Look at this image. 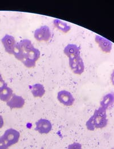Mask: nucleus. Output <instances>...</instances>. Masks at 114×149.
I'll use <instances>...</instances> for the list:
<instances>
[{
	"mask_svg": "<svg viewBox=\"0 0 114 149\" xmlns=\"http://www.w3.org/2000/svg\"><path fill=\"white\" fill-rule=\"evenodd\" d=\"M34 37L39 42H47L50 40L51 37L50 29L46 25L42 26L35 30Z\"/></svg>",
	"mask_w": 114,
	"mask_h": 149,
	"instance_id": "obj_5",
	"label": "nucleus"
},
{
	"mask_svg": "<svg viewBox=\"0 0 114 149\" xmlns=\"http://www.w3.org/2000/svg\"><path fill=\"white\" fill-rule=\"evenodd\" d=\"M69 65L75 74H82L85 70V64L80 55L69 58Z\"/></svg>",
	"mask_w": 114,
	"mask_h": 149,
	"instance_id": "obj_4",
	"label": "nucleus"
},
{
	"mask_svg": "<svg viewBox=\"0 0 114 149\" xmlns=\"http://www.w3.org/2000/svg\"><path fill=\"white\" fill-rule=\"evenodd\" d=\"M42 149H43V148H42Z\"/></svg>",
	"mask_w": 114,
	"mask_h": 149,
	"instance_id": "obj_20",
	"label": "nucleus"
},
{
	"mask_svg": "<svg viewBox=\"0 0 114 149\" xmlns=\"http://www.w3.org/2000/svg\"><path fill=\"white\" fill-rule=\"evenodd\" d=\"M95 40L103 52L105 53L111 52L113 49V43L110 40L99 35H96Z\"/></svg>",
	"mask_w": 114,
	"mask_h": 149,
	"instance_id": "obj_7",
	"label": "nucleus"
},
{
	"mask_svg": "<svg viewBox=\"0 0 114 149\" xmlns=\"http://www.w3.org/2000/svg\"><path fill=\"white\" fill-rule=\"evenodd\" d=\"M36 130L41 134H48L52 129L50 121L46 119H40L36 123Z\"/></svg>",
	"mask_w": 114,
	"mask_h": 149,
	"instance_id": "obj_9",
	"label": "nucleus"
},
{
	"mask_svg": "<svg viewBox=\"0 0 114 149\" xmlns=\"http://www.w3.org/2000/svg\"><path fill=\"white\" fill-rule=\"evenodd\" d=\"M68 149H82L81 145L79 143H75L73 145H71L69 146Z\"/></svg>",
	"mask_w": 114,
	"mask_h": 149,
	"instance_id": "obj_17",
	"label": "nucleus"
},
{
	"mask_svg": "<svg viewBox=\"0 0 114 149\" xmlns=\"http://www.w3.org/2000/svg\"><path fill=\"white\" fill-rule=\"evenodd\" d=\"M20 136V133L14 129H9L0 138V149H8V148L16 143Z\"/></svg>",
	"mask_w": 114,
	"mask_h": 149,
	"instance_id": "obj_3",
	"label": "nucleus"
},
{
	"mask_svg": "<svg viewBox=\"0 0 114 149\" xmlns=\"http://www.w3.org/2000/svg\"><path fill=\"white\" fill-rule=\"evenodd\" d=\"M111 83L113 84V85L114 86V70H113V71L112 72L111 74Z\"/></svg>",
	"mask_w": 114,
	"mask_h": 149,
	"instance_id": "obj_19",
	"label": "nucleus"
},
{
	"mask_svg": "<svg viewBox=\"0 0 114 149\" xmlns=\"http://www.w3.org/2000/svg\"><path fill=\"white\" fill-rule=\"evenodd\" d=\"M40 54L39 50L35 48L31 42L27 39L17 42L13 52L15 58L21 61L27 68H32L36 65Z\"/></svg>",
	"mask_w": 114,
	"mask_h": 149,
	"instance_id": "obj_1",
	"label": "nucleus"
},
{
	"mask_svg": "<svg viewBox=\"0 0 114 149\" xmlns=\"http://www.w3.org/2000/svg\"><path fill=\"white\" fill-rule=\"evenodd\" d=\"M3 124H4V122H3V117L0 115V129L3 127Z\"/></svg>",
	"mask_w": 114,
	"mask_h": 149,
	"instance_id": "obj_18",
	"label": "nucleus"
},
{
	"mask_svg": "<svg viewBox=\"0 0 114 149\" xmlns=\"http://www.w3.org/2000/svg\"><path fill=\"white\" fill-rule=\"evenodd\" d=\"M64 54L70 58L80 55V49L75 44H69L64 49Z\"/></svg>",
	"mask_w": 114,
	"mask_h": 149,
	"instance_id": "obj_11",
	"label": "nucleus"
},
{
	"mask_svg": "<svg viewBox=\"0 0 114 149\" xmlns=\"http://www.w3.org/2000/svg\"><path fill=\"white\" fill-rule=\"evenodd\" d=\"M53 23L55 27H57L58 30H59L64 33H67L71 30L70 26L59 19H54L53 21Z\"/></svg>",
	"mask_w": 114,
	"mask_h": 149,
	"instance_id": "obj_15",
	"label": "nucleus"
},
{
	"mask_svg": "<svg viewBox=\"0 0 114 149\" xmlns=\"http://www.w3.org/2000/svg\"><path fill=\"white\" fill-rule=\"evenodd\" d=\"M25 101L22 96L13 94L11 99L6 102V104L11 109H18L22 108L25 105Z\"/></svg>",
	"mask_w": 114,
	"mask_h": 149,
	"instance_id": "obj_10",
	"label": "nucleus"
},
{
	"mask_svg": "<svg viewBox=\"0 0 114 149\" xmlns=\"http://www.w3.org/2000/svg\"><path fill=\"white\" fill-rule=\"evenodd\" d=\"M57 99L65 106H71L75 101V99L73 95L69 91L62 90L58 92Z\"/></svg>",
	"mask_w": 114,
	"mask_h": 149,
	"instance_id": "obj_6",
	"label": "nucleus"
},
{
	"mask_svg": "<svg viewBox=\"0 0 114 149\" xmlns=\"http://www.w3.org/2000/svg\"><path fill=\"white\" fill-rule=\"evenodd\" d=\"M13 95V90L8 86L4 87L0 91V100L4 102H8Z\"/></svg>",
	"mask_w": 114,
	"mask_h": 149,
	"instance_id": "obj_14",
	"label": "nucleus"
},
{
	"mask_svg": "<svg viewBox=\"0 0 114 149\" xmlns=\"http://www.w3.org/2000/svg\"><path fill=\"white\" fill-rule=\"evenodd\" d=\"M1 42L6 52L11 55L13 54L14 47L17 43L14 38L10 35L6 34L2 38Z\"/></svg>",
	"mask_w": 114,
	"mask_h": 149,
	"instance_id": "obj_8",
	"label": "nucleus"
},
{
	"mask_svg": "<svg viewBox=\"0 0 114 149\" xmlns=\"http://www.w3.org/2000/svg\"><path fill=\"white\" fill-rule=\"evenodd\" d=\"M31 92L34 97H42L45 93V89L41 84L37 83L30 87Z\"/></svg>",
	"mask_w": 114,
	"mask_h": 149,
	"instance_id": "obj_13",
	"label": "nucleus"
},
{
	"mask_svg": "<svg viewBox=\"0 0 114 149\" xmlns=\"http://www.w3.org/2000/svg\"><path fill=\"white\" fill-rule=\"evenodd\" d=\"M106 111L101 107L95 110L93 116L86 123V126L89 130H94L95 129H102L107 126L108 119Z\"/></svg>",
	"mask_w": 114,
	"mask_h": 149,
	"instance_id": "obj_2",
	"label": "nucleus"
},
{
	"mask_svg": "<svg viewBox=\"0 0 114 149\" xmlns=\"http://www.w3.org/2000/svg\"></svg>",
	"mask_w": 114,
	"mask_h": 149,
	"instance_id": "obj_21",
	"label": "nucleus"
},
{
	"mask_svg": "<svg viewBox=\"0 0 114 149\" xmlns=\"http://www.w3.org/2000/svg\"><path fill=\"white\" fill-rule=\"evenodd\" d=\"M8 84L5 81V80L3 79L2 76L0 73V91L4 88V87L7 86Z\"/></svg>",
	"mask_w": 114,
	"mask_h": 149,
	"instance_id": "obj_16",
	"label": "nucleus"
},
{
	"mask_svg": "<svg viewBox=\"0 0 114 149\" xmlns=\"http://www.w3.org/2000/svg\"><path fill=\"white\" fill-rule=\"evenodd\" d=\"M114 103V93H108L103 96L101 101V107L107 110L109 107L112 106Z\"/></svg>",
	"mask_w": 114,
	"mask_h": 149,
	"instance_id": "obj_12",
	"label": "nucleus"
}]
</instances>
